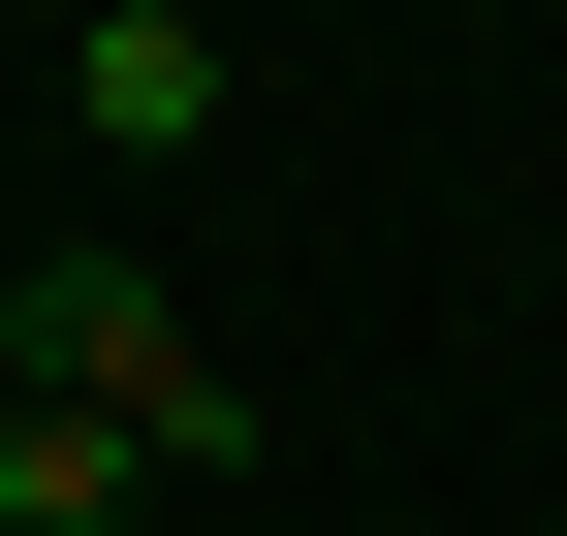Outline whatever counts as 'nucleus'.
<instances>
[{
  "label": "nucleus",
  "instance_id": "obj_1",
  "mask_svg": "<svg viewBox=\"0 0 567 536\" xmlns=\"http://www.w3.org/2000/svg\"><path fill=\"white\" fill-rule=\"evenodd\" d=\"M0 379H32V411H95L126 474H221V442H252V379L189 348L158 252H32V285H0Z\"/></svg>",
  "mask_w": 567,
  "mask_h": 536
},
{
  "label": "nucleus",
  "instance_id": "obj_2",
  "mask_svg": "<svg viewBox=\"0 0 567 536\" xmlns=\"http://www.w3.org/2000/svg\"><path fill=\"white\" fill-rule=\"evenodd\" d=\"M63 126H95V158H221V32H189V0H95V32H63Z\"/></svg>",
  "mask_w": 567,
  "mask_h": 536
},
{
  "label": "nucleus",
  "instance_id": "obj_3",
  "mask_svg": "<svg viewBox=\"0 0 567 536\" xmlns=\"http://www.w3.org/2000/svg\"><path fill=\"white\" fill-rule=\"evenodd\" d=\"M0 536H158V474H126L95 411H32V379H0Z\"/></svg>",
  "mask_w": 567,
  "mask_h": 536
}]
</instances>
